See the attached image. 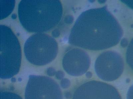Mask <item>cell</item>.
<instances>
[{
    "mask_svg": "<svg viewBox=\"0 0 133 99\" xmlns=\"http://www.w3.org/2000/svg\"><path fill=\"white\" fill-rule=\"evenodd\" d=\"M123 34L118 21L104 6L82 13L71 29L69 42L89 50H103L116 45Z\"/></svg>",
    "mask_w": 133,
    "mask_h": 99,
    "instance_id": "6da1fadb",
    "label": "cell"
},
{
    "mask_svg": "<svg viewBox=\"0 0 133 99\" xmlns=\"http://www.w3.org/2000/svg\"><path fill=\"white\" fill-rule=\"evenodd\" d=\"M21 25L29 32L50 31L60 22L63 14L59 0H22L18 8Z\"/></svg>",
    "mask_w": 133,
    "mask_h": 99,
    "instance_id": "7a4b0ae2",
    "label": "cell"
},
{
    "mask_svg": "<svg viewBox=\"0 0 133 99\" xmlns=\"http://www.w3.org/2000/svg\"><path fill=\"white\" fill-rule=\"evenodd\" d=\"M1 78H11L21 68L22 53L18 39L9 27L1 25Z\"/></svg>",
    "mask_w": 133,
    "mask_h": 99,
    "instance_id": "3957f363",
    "label": "cell"
},
{
    "mask_svg": "<svg viewBox=\"0 0 133 99\" xmlns=\"http://www.w3.org/2000/svg\"><path fill=\"white\" fill-rule=\"evenodd\" d=\"M24 49L25 56L30 63L43 66L50 63L56 57L58 45L54 38L49 35L36 33L27 40Z\"/></svg>",
    "mask_w": 133,
    "mask_h": 99,
    "instance_id": "277c9868",
    "label": "cell"
},
{
    "mask_svg": "<svg viewBox=\"0 0 133 99\" xmlns=\"http://www.w3.org/2000/svg\"><path fill=\"white\" fill-rule=\"evenodd\" d=\"M25 99H63L56 81L48 77L30 75L25 90Z\"/></svg>",
    "mask_w": 133,
    "mask_h": 99,
    "instance_id": "5b68a950",
    "label": "cell"
},
{
    "mask_svg": "<svg viewBox=\"0 0 133 99\" xmlns=\"http://www.w3.org/2000/svg\"><path fill=\"white\" fill-rule=\"evenodd\" d=\"M95 68L96 74L102 80L109 82L114 81L123 74L124 61L118 53L108 51L102 53L97 57Z\"/></svg>",
    "mask_w": 133,
    "mask_h": 99,
    "instance_id": "8992f818",
    "label": "cell"
},
{
    "mask_svg": "<svg viewBox=\"0 0 133 99\" xmlns=\"http://www.w3.org/2000/svg\"><path fill=\"white\" fill-rule=\"evenodd\" d=\"M72 99H122L113 86L101 81L91 80L79 86Z\"/></svg>",
    "mask_w": 133,
    "mask_h": 99,
    "instance_id": "52a82bcc",
    "label": "cell"
},
{
    "mask_svg": "<svg viewBox=\"0 0 133 99\" xmlns=\"http://www.w3.org/2000/svg\"><path fill=\"white\" fill-rule=\"evenodd\" d=\"M91 60L85 51L79 48H73L66 52L62 60L64 69L72 76H81L89 68Z\"/></svg>",
    "mask_w": 133,
    "mask_h": 99,
    "instance_id": "ba28073f",
    "label": "cell"
},
{
    "mask_svg": "<svg viewBox=\"0 0 133 99\" xmlns=\"http://www.w3.org/2000/svg\"><path fill=\"white\" fill-rule=\"evenodd\" d=\"M15 2L14 0H1V20L8 17L14 10Z\"/></svg>",
    "mask_w": 133,
    "mask_h": 99,
    "instance_id": "9c48e42d",
    "label": "cell"
},
{
    "mask_svg": "<svg viewBox=\"0 0 133 99\" xmlns=\"http://www.w3.org/2000/svg\"><path fill=\"white\" fill-rule=\"evenodd\" d=\"M127 62L133 71V38L128 46L126 53Z\"/></svg>",
    "mask_w": 133,
    "mask_h": 99,
    "instance_id": "30bf717a",
    "label": "cell"
},
{
    "mask_svg": "<svg viewBox=\"0 0 133 99\" xmlns=\"http://www.w3.org/2000/svg\"><path fill=\"white\" fill-rule=\"evenodd\" d=\"M1 99H23L16 93L3 90L1 91Z\"/></svg>",
    "mask_w": 133,
    "mask_h": 99,
    "instance_id": "8fae6325",
    "label": "cell"
},
{
    "mask_svg": "<svg viewBox=\"0 0 133 99\" xmlns=\"http://www.w3.org/2000/svg\"><path fill=\"white\" fill-rule=\"evenodd\" d=\"M70 81L68 79L64 78L61 81V86L63 89H67L70 87Z\"/></svg>",
    "mask_w": 133,
    "mask_h": 99,
    "instance_id": "7c38bea8",
    "label": "cell"
},
{
    "mask_svg": "<svg viewBox=\"0 0 133 99\" xmlns=\"http://www.w3.org/2000/svg\"><path fill=\"white\" fill-rule=\"evenodd\" d=\"M56 70L54 68L52 67L47 68L46 70V73L47 75L50 76H53L55 75L56 73Z\"/></svg>",
    "mask_w": 133,
    "mask_h": 99,
    "instance_id": "4fadbf2b",
    "label": "cell"
},
{
    "mask_svg": "<svg viewBox=\"0 0 133 99\" xmlns=\"http://www.w3.org/2000/svg\"><path fill=\"white\" fill-rule=\"evenodd\" d=\"M65 73L62 71L59 70L56 72L55 76L57 79L59 80H62L64 79L65 76Z\"/></svg>",
    "mask_w": 133,
    "mask_h": 99,
    "instance_id": "5bb4252c",
    "label": "cell"
},
{
    "mask_svg": "<svg viewBox=\"0 0 133 99\" xmlns=\"http://www.w3.org/2000/svg\"><path fill=\"white\" fill-rule=\"evenodd\" d=\"M127 99H133V85L129 88L128 91Z\"/></svg>",
    "mask_w": 133,
    "mask_h": 99,
    "instance_id": "9a60e30c",
    "label": "cell"
},
{
    "mask_svg": "<svg viewBox=\"0 0 133 99\" xmlns=\"http://www.w3.org/2000/svg\"><path fill=\"white\" fill-rule=\"evenodd\" d=\"M65 22L67 24H71L73 23L74 18L71 15H68L65 19Z\"/></svg>",
    "mask_w": 133,
    "mask_h": 99,
    "instance_id": "2e32d148",
    "label": "cell"
},
{
    "mask_svg": "<svg viewBox=\"0 0 133 99\" xmlns=\"http://www.w3.org/2000/svg\"><path fill=\"white\" fill-rule=\"evenodd\" d=\"M121 2L133 10V1H121Z\"/></svg>",
    "mask_w": 133,
    "mask_h": 99,
    "instance_id": "e0dca14e",
    "label": "cell"
},
{
    "mask_svg": "<svg viewBox=\"0 0 133 99\" xmlns=\"http://www.w3.org/2000/svg\"><path fill=\"white\" fill-rule=\"evenodd\" d=\"M121 44V46L123 47L124 48L128 46V44H129V42L127 39L124 38L122 40Z\"/></svg>",
    "mask_w": 133,
    "mask_h": 99,
    "instance_id": "ac0fdd59",
    "label": "cell"
},
{
    "mask_svg": "<svg viewBox=\"0 0 133 99\" xmlns=\"http://www.w3.org/2000/svg\"><path fill=\"white\" fill-rule=\"evenodd\" d=\"M60 31L58 29H55L52 32V35L53 37H59L60 35Z\"/></svg>",
    "mask_w": 133,
    "mask_h": 99,
    "instance_id": "d6986e66",
    "label": "cell"
},
{
    "mask_svg": "<svg viewBox=\"0 0 133 99\" xmlns=\"http://www.w3.org/2000/svg\"><path fill=\"white\" fill-rule=\"evenodd\" d=\"M85 75H86V77L87 78H90L92 77V74L91 72L89 71L86 73Z\"/></svg>",
    "mask_w": 133,
    "mask_h": 99,
    "instance_id": "ffe728a7",
    "label": "cell"
},
{
    "mask_svg": "<svg viewBox=\"0 0 133 99\" xmlns=\"http://www.w3.org/2000/svg\"><path fill=\"white\" fill-rule=\"evenodd\" d=\"M65 96H66V98L69 99L71 98V94L69 92H67L66 95H65Z\"/></svg>",
    "mask_w": 133,
    "mask_h": 99,
    "instance_id": "44dd1931",
    "label": "cell"
}]
</instances>
